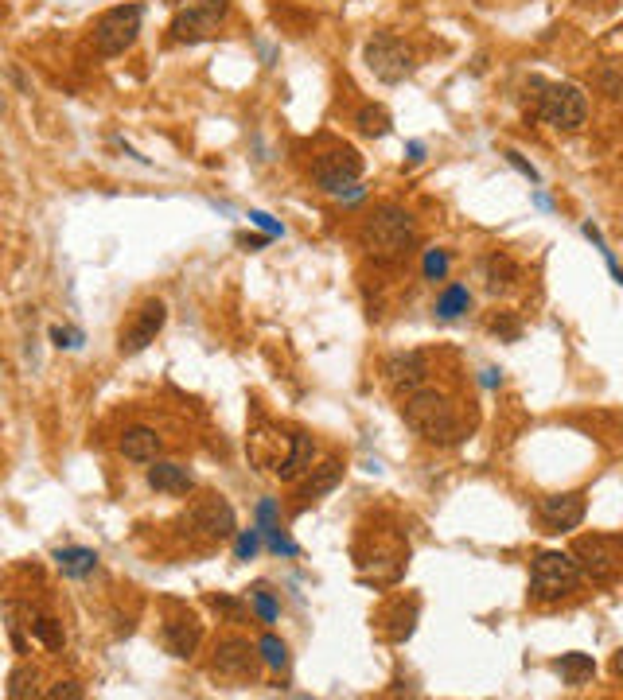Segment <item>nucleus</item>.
I'll return each mask as SVG.
<instances>
[{"mask_svg": "<svg viewBox=\"0 0 623 700\" xmlns=\"http://www.w3.org/2000/svg\"><path fill=\"white\" fill-rule=\"evenodd\" d=\"M402 420L425 444H437V448H452L464 440V424L456 417L452 401L437 389H417L413 397H405Z\"/></svg>", "mask_w": 623, "mask_h": 700, "instance_id": "f257e3e1", "label": "nucleus"}, {"mask_svg": "<svg viewBox=\"0 0 623 700\" xmlns=\"http://www.w3.org/2000/svg\"><path fill=\"white\" fill-rule=\"evenodd\" d=\"M363 245L374 261L398 265L417 245V222L402 207H378L363 226Z\"/></svg>", "mask_w": 623, "mask_h": 700, "instance_id": "f03ea898", "label": "nucleus"}, {"mask_svg": "<svg viewBox=\"0 0 623 700\" xmlns=\"http://www.w3.org/2000/svg\"><path fill=\"white\" fill-rule=\"evenodd\" d=\"M581 564L573 553H538L530 564V599L534 603H557L565 595L577 592L581 584Z\"/></svg>", "mask_w": 623, "mask_h": 700, "instance_id": "7ed1b4c3", "label": "nucleus"}, {"mask_svg": "<svg viewBox=\"0 0 623 700\" xmlns=\"http://www.w3.org/2000/svg\"><path fill=\"white\" fill-rule=\"evenodd\" d=\"M573 557L581 564V572H585L592 584H600V588L620 584L623 580V537L620 533H585V537H577Z\"/></svg>", "mask_w": 623, "mask_h": 700, "instance_id": "20e7f679", "label": "nucleus"}, {"mask_svg": "<svg viewBox=\"0 0 623 700\" xmlns=\"http://www.w3.org/2000/svg\"><path fill=\"white\" fill-rule=\"evenodd\" d=\"M538 117L561 129V133H577L588 121V98L581 86L573 82H553V86H542L538 94Z\"/></svg>", "mask_w": 623, "mask_h": 700, "instance_id": "39448f33", "label": "nucleus"}, {"mask_svg": "<svg viewBox=\"0 0 623 700\" xmlns=\"http://www.w3.org/2000/svg\"><path fill=\"white\" fill-rule=\"evenodd\" d=\"M141 20H145V8L141 4H117L110 12H102L98 20H94V47H98V55H125L133 43H137V35H141Z\"/></svg>", "mask_w": 623, "mask_h": 700, "instance_id": "423d86ee", "label": "nucleus"}, {"mask_svg": "<svg viewBox=\"0 0 623 700\" xmlns=\"http://www.w3.org/2000/svg\"><path fill=\"white\" fill-rule=\"evenodd\" d=\"M184 525L195 537L211 541V545L238 537V514H234V506H230L222 494H203V498H195V502L187 506Z\"/></svg>", "mask_w": 623, "mask_h": 700, "instance_id": "0eeeda50", "label": "nucleus"}, {"mask_svg": "<svg viewBox=\"0 0 623 700\" xmlns=\"http://www.w3.org/2000/svg\"><path fill=\"white\" fill-rule=\"evenodd\" d=\"M363 59H367L370 74L378 82H386V86H398L402 78H409V70H413V51L390 32L374 35L367 43V51H363Z\"/></svg>", "mask_w": 623, "mask_h": 700, "instance_id": "6e6552de", "label": "nucleus"}, {"mask_svg": "<svg viewBox=\"0 0 623 700\" xmlns=\"http://www.w3.org/2000/svg\"><path fill=\"white\" fill-rule=\"evenodd\" d=\"M226 8H230V0H195V4H187L184 12H176V20H172V39L176 43H203V39H211V35L219 32Z\"/></svg>", "mask_w": 623, "mask_h": 700, "instance_id": "1a4fd4ad", "label": "nucleus"}, {"mask_svg": "<svg viewBox=\"0 0 623 700\" xmlns=\"http://www.w3.org/2000/svg\"><path fill=\"white\" fill-rule=\"evenodd\" d=\"M164 323H168V308H164V300H145L133 319L121 327V335H117V350L121 354H141L148 343H156V335L164 331Z\"/></svg>", "mask_w": 623, "mask_h": 700, "instance_id": "9d476101", "label": "nucleus"}, {"mask_svg": "<svg viewBox=\"0 0 623 700\" xmlns=\"http://www.w3.org/2000/svg\"><path fill=\"white\" fill-rule=\"evenodd\" d=\"M359 175H363V156L355 148H331L316 160V183L328 195H343L347 187H355Z\"/></svg>", "mask_w": 623, "mask_h": 700, "instance_id": "9b49d317", "label": "nucleus"}, {"mask_svg": "<svg viewBox=\"0 0 623 700\" xmlns=\"http://www.w3.org/2000/svg\"><path fill=\"white\" fill-rule=\"evenodd\" d=\"M257 654L246 638H226L215 646V658H211V673L226 677V681H250L257 673Z\"/></svg>", "mask_w": 623, "mask_h": 700, "instance_id": "f8f14e48", "label": "nucleus"}, {"mask_svg": "<svg viewBox=\"0 0 623 700\" xmlns=\"http://www.w3.org/2000/svg\"><path fill=\"white\" fill-rule=\"evenodd\" d=\"M386 385L398 393V397H413L417 389H425V378H429V362L421 350H402L394 358H386Z\"/></svg>", "mask_w": 623, "mask_h": 700, "instance_id": "ddd939ff", "label": "nucleus"}, {"mask_svg": "<svg viewBox=\"0 0 623 700\" xmlns=\"http://www.w3.org/2000/svg\"><path fill=\"white\" fill-rule=\"evenodd\" d=\"M289 452H293V436H285V432H277L269 424L254 428L250 440H246V455H250V463L261 467V471H281Z\"/></svg>", "mask_w": 623, "mask_h": 700, "instance_id": "4468645a", "label": "nucleus"}, {"mask_svg": "<svg viewBox=\"0 0 623 700\" xmlns=\"http://www.w3.org/2000/svg\"><path fill=\"white\" fill-rule=\"evenodd\" d=\"M585 494L569 490V494H546L538 502V518L546 525V533H569L585 522Z\"/></svg>", "mask_w": 623, "mask_h": 700, "instance_id": "2eb2a0df", "label": "nucleus"}, {"mask_svg": "<svg viewBox=\"0 0 623 700\" xmlns=\"http://www.w3.org/2000/svg\"><path fill=\"white\" fill-rule=\"evenodd\" d=\"M203 642V623L195 615H180V619H168L164 623V650L172 658H191Z\"/></svg>", "mask_w": 623, "mask_h": 700, "instance_id": "dca6fc26", "label": "nucleus"}, {"mask_svg": "<svg viewBox=\"0 0 623 700\" xmlns=\"http://www.w3.org/2000/svg\"><path fill=\"white\" fill-rule=\"evenodd\" d=\"M121 455L129 459V463H156V455H160V436H156V428H145V424H133V428H125L121 432Z\"/></svg>", "mask_w": 623, "mask_h": 700, "instance_id": "f3484780", "label": "nucleus"}, {"mask_svg": "<svg viewBox=\"0 0 623 700\" xmlns=\"http://www.w3.org/2000/svg\"><path fill=\"white\" fill-rule=\"evenodd\" d=\"M148 487L156 490V494H187V490L195 487V479H191V471L180 467V463L156 459V463L148 467Z\"/></svg>", "mask_w": 623, "mask_h": 700, "instance_id": "a211bd4d", "label": "nucleus"}, {"mask_svg": "<svg viewBox=\"0 0 623 700\" xmlns=\"http://www.w3.org/2000/svg\"><path fill=\"white\" fill-rule=\"evenodd\" d=\"M339 479H343V463H339V459H324L320 467H312V471H308V483L300 487V506H308V502L331 494V490L339 487Z\"/></svg>", "mask_w": 623, "mask_h": 700, "instance_id": "6ab92c4d", "label": "nucleus"}, {"mask_svg": "<svg viewBox=\"0 0 623 700\" xmlns=\"http://www.w3.org/2000/svg\"><path fill=\"white\" fill-rule=\"evenodd\" d=\"M518 277H522V273H518V265H514L507 253L495 249V253L483 257V280H487V292H495V296H499V292H511L514 284H518Z\"/></svg>", "mask_w": 623, "mask_h": 700, "instance_id": "aec40b11", "label": "nucleus"}, {"mask_svg": "<svg viewBox=\"0 0 623 700\" xmlns=\"http://www.w3.org/2000/svg\"><path fill=\"white\" fill-rule=\"evenodd\" d=\"M312 459H316V444H312V436L293 432V452H289V459H285V467L277 471V479H281V483H296V479H304V475L312 471Z\"/></svg>", "mask_w": 623, "mask_h": 700, "instance_id": "412c9836", "label": "nucleus"}, {"mask_svg": "<svg viewBox=\"0 0 623 700\" xmlns=\"http://www.w3.org/2000/svg\"><path fill=\"white\" fill-rule=\"evenodd\" d=\"M553 669H557V673H561V681H565V685H573V689H581V685H588V681L596 677V662H592V654H581V650L561 654V658L553 662Z\"/></svg>", "mask_w": 623, "mask_h": 700, "instance_id": "4be33fe9", "label": "nucleus"}, {"mask_svg": "<svg viewBox=\"0 0 623 700\" xmlns=\"http://www.w3.org/2000/svg\"><path fill=\"white\" fill-rule=\"evenodd\" d=\"M4 627H8V642H12V650H16V654H28V650H32L28 630L36 627V615L28 611V619H20V603H16V599H8V603H4Z\"/></svg>", "mask_w": 623, "mask_h": 700, "instance_id": "5701e85b", "label": "nucleus"}, {"mask_svg": "<svg viewBox=\"0 0 623 700\" xmlns=\"http://www.w3.org/2000/svg\"><path fill=\"white\" fill-rule=\"evenodd\" d=\"M55 564H59L63 576L82 580V576H90V572L98 568V553H94V549H59V553H55Z\"/></svg>", "mask_w": 623, "mask_h": 700, "instance_id": "b1692460", "label": "nucleus"}, {"mask_svg": "<svg viewBox=\"0 0 623 700\" xmlns=\"http://www.w3.org/2000/svg\"><path fill=\"white\" fill-rule=\"evenodd\" d=\"M355 125H359V133H367V137H386L390 125H394V117H390L386 105H363L359 117H355Z\"/></svg>", "mask_w": 623, "mask_h": 700, "instance_id": "393cba45", "label": "nucleus"}, {"mask_svg": "<svg viewBox=\"0 0 623 700\" xmlns=\"http://www.w3.org/2000/svg\"><path fill=\"white\" fill-rule=\"evenodd\" d=\"M468 304H472V292L464 284H448L437 300V315L440 319H456V315L468 312Z\"/></svg>", "mask_w": 623, "mask_h": 700, "instance_id": "a878e982", "label": "nucleus"}, {"mask_svg": "<svg viewBox=\"0 0 623 700\" xmlns=\"http://www.w3.org/2000/svg\"><path fill=\"white\" fill-rule=\"evenodd\" d=\"M39 673H36V665L28 669V665H20V669H12V677H8V700H24V697H36L39 689Z\"/></svg>", "mask_w": 623, "mask_h": 700, "instance_id": "bb28decb", "label": "nucleus"}, {"mask_svg": "<svg viewBox=\"0 0 623 700\" xmlns=\"http://www.w3.org/2000/svg\"><path fill=\"white\" fill-rule=\"evenodd\" d=\"M32 634H36L47 650H63V642H67L63 623H59V619H47V615H36V627H32Z\"/></svg>", "mask_w": 623, "mask_h": 700, "instance_id": "cd10ccee", "label": "nucleus"}, {"mask_svg": "<svg viewBox=\"0 0 623 700\" xmlns=\"http://www.w3.org/2000/svg\"><path fill=\"white\" fill-rule=\"evenodd\" d=\"M257 650H261V662L273 665V669H285V665H289V646H285L277 634H261Z\"/></svg>", "mask_w": 623, "mask_h": 700, "instance_id": "c85d7f7f", "label": "nucleus"}, {"mask_svg": "<svg viewBox=\"0 0 623 700\" xmlns=\"http://www.w3.org/2000/svg\"><path fill=\"white\" fill-rule=\"evenodd\" d=\"M261 533L265 529H238V541H234V557L238 560H250L261 549Z\"/></svg>", "mask_w": 623, "mask_h": 700, "instance_id": "c756f323", "label": "nucleus"}, {"mask_svg": "<svg viewBox=\"0 0 623 700\" xmlns=\"http://www.w3.org/2000/svg\"><path fill=\"white\" fill-rule=\"evenodd\" d=\"M448 265H452V261H448V253H444V249H429L421 269H425V277H429V280H444V277H448Z\"/></svg>", "mask_w": 623, "mask_h": 700, "instance_id": "7c9ffc66", "label": "nucleus"}, {"mask_svg": "<svg viewBox=\"0 0 623 700\" xmlns=\"http://www.w3.org/2000/svg\"><path fill=\"white\" fill-rule=\"evenodd\" d=\"M211 607L226 615L230 623H242L246 619V603H238V599H230V595H211Z\"/></svg>", "mask_w": 623, "mask_h": 700, "instance_id": "2f4dec72", "label": "nucleus"}, {"mask_svg": "<svg viewBox=\"0 0 623 700\" xmlns=\"http://www.w3.org/2000/svg\"><path fill=\"white\" fill-rule=\"evenodd\" d=\"M254 611L261 615V623H277V603H273V595L265 592V588H254Z\"/></svg>", "mask_w": 623, "mask_h": 700, "instance_id": "473e14b6", "label": "nucleus"}, {"mask_svg": "<svg viewBox=\"0 0 623 700\" xmlns=\"http://www.w3.org/2000/svg\"><path fill=\"white\" fill-rule=\"evenodd\" d=\"M261 529H265V541H269L273 553H289V557H296V545L281 533V529H277V525H261Z\"/></svg>", "mask_w": 623, "mask_h": 700, "instance_id": "72a5a7b5", "label": "nucleus"}, {"mask_svg": "<svg viewBox=\"0 0 623 700\" xmlns=\"http://www.w3.org/2000/svg\"><path fill=\"white\" fill-rule=\"evenodd\" d=\"M47 697L51 700H82V685H74V681H59V685L47 689Z\"/></svg>", "mask_w": 623, "mask_h": 700, "instance_id": "f704fd0d", "label": "nucleus"}, {"mask_svg": "<svg viewBox=\"0 0 623 700\" xmlns=\"http://www.w3.org/2000/svg\"><path fill=\"white\" fill-rule=\"evenodd\" d=\"M491 331L503 335V339H518V319L514 315H495L491 319Z\"/></svg>", "mask_w": 623, "mask_h": 700, "instance_id": "c9c22d12", "label": "nucleus"}, {"mask_svg": "<svg viewBox=\"0 0 623 700\" xmlns=\"http://www.w3.org/2000/svg\"><path fill=\"white\" fill-rule=\"evenodd\" d=\"M250 222L261 226L269 238H281V234H285V230H281V222H273V218H269V214H261V210H250Z\"/></svg>", "mask_w": 623, "mask_h": 700, "instance_id": "e433bc0d", "label": "nucleus"}, {"mask_svg": "<svg viewBox=\"0 0 623 700\" xmlns=\"http://www.w3.org/2000/svg\"><path fill=\"white\" fill-rule=\"evenodd\" d=\"M51 343H55V347H78V343H82V335H78V331H67V327H51Z\"/></svg>", "mask_w": 623, "mask_h": 700, "instance_id": "4c0bfd02", "label": "nucleus"}, {"mask_svg": "<svg viewBox=\"0 0 623 700\" xmlns=\"http://www.w3.org/2000/svg\"><path fill=\"white\" fill-rule=\"evenodd\" d=\"M507 160H511L514 168H518V172L526 175V179H530V183H538V172H534V168H530V164H526V160H522V156H518V152H507Z\"/></svg>", "mask_w": 623, "mask_h": 700, "instance_id": "58836bf2", "label": "nucleus"}, {"mask_svg": "<svg viewBox=\"0 0 623 700\" xmlns=\"http://www.w3.org/2000/svg\"><path fill=\"white\" fill-rule=\"evenodd\" d=\"M612 673L623 681V650H616V658H612Z\"/></svg>", "mask_w": 623, "mask_h": 700, "instance_id": "ea45409f", "label": "nucleus"}, {"mask_svg": "<svg viewBox=\"0 0 623 700\" xmlns=\"http://www.w3.org/2000/svg\"><path fill=\"white\" fill-rule=\"evenodd\" d=\"M238 242L246 245V249H261V245H265V238H250V234H246V238H238Z\"/></svg>", "mask_w": 623, "mask_h": 700, "instance_id": "a19ab883", "label": "nucleus"}]
</instances>
